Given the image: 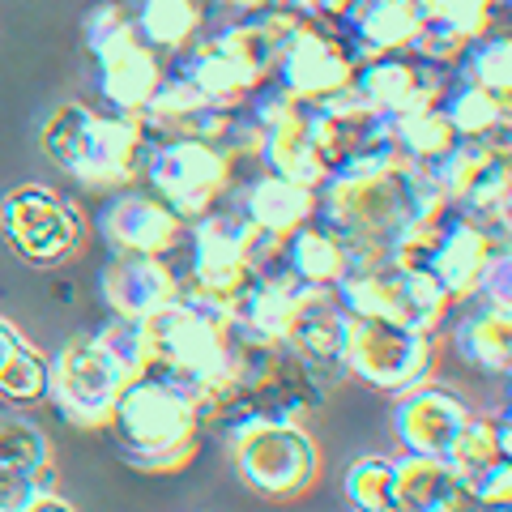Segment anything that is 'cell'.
<instances>
[{
	"label": "cell",
	"instance_id": "cell-1",
	"mask_svg": "<svg viewBox=\"0 0 512 512\" xmlns=\"http://www.w3.org/2000/svg\"><path fill=\"white\" fill-rule=\"evenodd\" d=\"M150 141L154 137L141 116L64 103L47 116L39 146L77 188L116 192L141 180V163H146Z\"/></svg>",
	"mask_w": 512,
	"mask_h": 512
},
{
	"label": "cell",
	"instance_id": "cell-2",
	"mask_svg": "<svg viewBox=\"0 0 512 512\" xmlns=\"http://www.w3.org/2000/svg\"><path fill=\"white\" fill-rule=\"evenodd\" d=\"M227 427L235 474L261 500H299L320 478V448L303 419H291L265 402H239L218 419Z\"/></svg>",
	"mask_w": 512,
	"mask_h": 512
},
{
	"label": "cell",
	"instance_id": "cell-3",
	"mask_svg": "<svg viewBox=\"0 0 512 512\" xmlns=\"http://www.w3.org/2000/svg\"><path fill=\"white\" fill-rule=\"evenodd\" d=\"M107 431L116 436L124 461L146 474H175L197 457L201 414L167 376L141 372L120 389Z\"/></svg>",
	"mask_w": 512,
	"mask_h": 512
},
{
	"label": "cell",
	"instance_id": "cell-4",
	"mask_svg": "<svg viewBox=\"0 0 512 512\" xmlns=\"http://www.w3.org/2000/svg\"><path fill=\"white\" fill-rule=\"evenodd\" d=\"M180 248L188 261V274L180 282L222 299H235L256 274H269V269L282 265V239L256 231L231 205H218V210L192 218Z\"/></svg>",
	"mask_w": 512,
	"mask_h": 512
},
{
	"label": "cell",
	"instance_id": "cell-5",
	"mask_svg": "<svg viewBox=\"0 0 512 512\" xmlns=\"http://www.w3.org/2000/svg\"><path fill=\"white\" fill-rule=\"evenodd\" d=\"M141 180L158 201H167L184 222L227 205L239 180V163L201 137H154L141 163Z\"/></svg>",
	"mask_w": 512,
	"mask_h": 512
},
{
	"label": "cell",
	"instance_id": "cell-6",
	"mask_svg": "<svg viewBox=\"0 0 512 512\" xmlns=\"http://www.w3.org/2000/svg\"><path fill=\"white\" fill-rule=\"evenodd\" d=\"M342 363H346V380H359L367 389L397 397L436 376L440 342L431 333L393 325V320L346 316Z\"/></svg>",
	"mask_w": 512,
	"mask_h": 512
},
{
	"label": "cell",
	"instance_id": "cell-7",
	"mask_svg": "<svg viewBox=\"0 0 512 512\" xmlns=\"http://www.w3.org/2000/svg\"><path fill=\"white\" fill-rule=\"evenodd\" d=\"M333 299H338L346 316L393 320V325L431 333V338H440V329L457 308L427 269H397V265L372 269V274H346L333 286Z\"/></svg>",
	"mask_w": 512,
	"mask_h": 512
},
{
	"label": "cell",
	"instance_id": "cell-8",
	"mask_svg": "<svg viewBox=\"0 0 512 512\" xmlns=\"http://www.w3.org/2000/svg\"><path fill=\"white\" fill-rule=\"evenodd\" d=\"M82 214L43 184H22L0 201V235L35 269H56L82 248Z\"/></svg>",
	"mask_w": 512,
	"mask_h": 512
},
{
	"label": "cell",
	"instance_id": "cell-9",
	"mask_svg": "<svg viewBox=\"0 0 512 512\" xmlns=\"http://www.w3.org/2000/svg\"><path fill=\"white\" fill-rule=\"evenodd\" d=\"M124 384L128 376L99 342L77 338L52 359V384H47V393H52V406L64 423L94 431V427H107L111 406H116Z\"/></svg>",
	"mask_w": 512,
	"mask_h": 512
},
{
	"label": "cell",
	"instance_id": "cell-10",
	"mask_svg": "<svg viewBox=\"0 0 512 512\" xmlns=\"http://www.w3.org/2000/svg\"><path fill=\"white\" fill-rule=\"evenodd\" d=\"M94 231L111 256H171L180 252L188 222L167 201H158L150 188L128 184L103 197L99 214H94Z\"/></svg>",
	"mask_w": 512,
	"mask_h": 512
},
{
	"label": "cell",
	"instance_id": "cell-11",
	"mask_svg": "<svg viewBox=\"0 0 512 512\" xmlns=\"http://www.w3.org/2000/svg\"><path fill=\"white\" fill-rule=\"evenodd\" d=\"M269 77H278L299 103H320L355 82V56H350L346 39L333 35L329 26L303 22L295 35L282 43L278 64Z\"/></svg>",
	"mask_w": 512,
	"mask_h": 512
},
{
	"label": "cell",
	"instance_id": "cell-12",
	"mask_svg": "<svg viewBox=\"0 0 512 512\" xmlns=\"http://www.w3.org/2000/svg\"><path fill=\"white\" fill-rule=\"evenodd\" d=\"M350 86L359 90V99L376 116H406V111L440 107L448 90V73L410 52H384L355 64V82Z\"/></svg>",
	"mask_w": 512,
	"mask_h": 512
},
{
	"label": "cell",
	"instance_id": "cell-13",
	"mask_svg": "<svg viewBox=\"0 0 512 512\" xmlns=\"http://www.w3.org/2000/svg\"><path fill=\"white\" fill-rule=\"evenodd\" d=\"M470 406L461 402L457 389H448L436 376L414 384V389L397 393L393 397V414H389V427H393V440L402 453L410 457H444L453 436L461 431V423L470 419Z\"/></svg>",
	"mask_w": 512,
	"mask_h": 512
},
{
	"label": "cell",
	"instance_id": "cell-14",
	"mask_svg": "<svg viewBox=\"0 0 512 512\" xmlns=\"http://www.w3.org/2000/svg\"><path fill=\"white\" fill-rule=\"evenodd\" d=\"M342 342H346V312L338 308L333 291H316L308 286L295 308L291 333H286V350L308 367V376L320 389H338L346 380V363H342Z\"/></svg>",
	"mask_w": 512,
	"mask_h": 512
},
{
	"label": "cell",
	"instance_id": "cell-15",
	"mask_svg": "<svg viewBox=\"0 0 512 512\" xmlns=\"http://www.w3.org/2000/svg\"><path fill=\"white\" fill-rule=\"evenodd\" d=\"M495 239H500V231L491 222H478L457 210H448L440 218L436 239H431V256H427V274L444 286L453 303H466L478 295V278L487 269Z\"/></svg>",
	"mask_w": 512,
	"mask_h": 512
},
{
	"label": "cell",
	"instance_id": "cell-16",
	"mask_svg": "<svg viewBox=\"0 0 512 512\" xmlns=\"http://www.w3.org/2000/svg\"><path fill=\"white\" fill-rule=\"evenodd\" d=\"M227 205L235 214H244L256 231H269L286 239L291 231H299L303 222H312L320 210V192L308 184H295L286 175L274 171H252V175H239Z\"/></svg>",
	"mask_w": 512,
	"mask_h": 512
},
{
	"label": "cell",
	"instance_id": "cell-17",
	"mask_svg": "<svg viewBox=\"0 0 512 512\" xmlns=\"http://www.w3.org/2000/svg\"><path fill=\"white\" fill-rule=\"evenodd\" d=\"M103 303L111 316H137L150 320L180 295V274L171 269L167 256H111L103 265Z\"/></svg>",
	"mask_w": 512,
	"mask_h": 512
},
{
	"label": "cell",
	"instance_id": "cell-18",
	"mask_svg": "<svg viewBox=\"0 0 512 512\" xmlns=\"http://www.w3.org/2000/svg\"><path fill=\"white\" fill-rule=\"evenodd\" d=\"M303 291H308V286L295 282L282 265L269 269V274H256L244 291L231 299V333L235 338L282 346L286 333H291V320H295Z\"/></svg>",
	"mask_w": 512,
	"mask_h": 512
},
{
	"label": "cell",
	"instance_id": "cell-19",
	"mask_svg": "<svg viewBox=\"0 0 512 512\" xmlns=\"http://www.w3.org/2000/svg\"><path fill=\"white\" fill-rule=\"evenodd\" d=\"M448 342L478 376H504L512 367V312L487 299H466L448 316Z\"/></svg>",
	"mask_w": 512,
	"mask_h": 512
},
{
	"label": "cell",
	"instance_id": "cell-20",
	"mask_svg": "<svg viewBox=\"0 0 512 512\" xmlns=\"http://www.w3.org/2000/svg\"><path fill=\"white\" fill-rule=\"evenodd\" d=\"M94 60V90L111 111H128V116H141L146 103L154 99L158 82H163V64H158L154 47H146L141 39H128L120 47H111Z\"/></svg>",
	"mask_w": 512,
	"mask_h": 512
},
{
	"label": "cell",
	"instance_id": "cell-21",
	"mask_svg": "<svg viewBox=\"0 0 512 512\" xmlns=\"http://www.w3.org/2000/svg\"><path fill=\"white\" fill-rule=\"evenodd\" d=\"M423 26L419 0H355L350 18L342 22L338 35L346 39L355 64L384 56V52H406Z\"/></svg>",
	"mask_w": 512,
	"mask_h": 512
},
{
	"label": "cell",
	"instance_id": "cell-22",
	"mask_svg": "<svg viewBox=\"0 0 512 512\" xmlns=\"http://www.w3.org/2000/svg\"><path fill=\"white\" fill-rule=\"evenodd\" d=\"M171 73L192 82L218 107H244L248 94L265 82V73H256L252 64H244L231 52H222V47L210 39H192L184 52H175Z\"/></svg>",
	"mask_w": 512,
	"mask_h": 512
},
{
	"label": "cell",
	"instance_id": "cell-23",
	"mask_svg": "<svg viewBox=\"0 0 512 512\" xmlns=\"http://www.w3.org/2000/svg\"><path fill=\"white\" fill-rule=\"evenodd\" d=\"M397 512H478L466 478L444 457H397Z\"/></svg>",
	"mask_w": 512,
	"mask_h": 512
},
{
	"label": "cell",
	"instance_id": "cell-24",
	"mask_svg": "<svg viewBox=\"0 0 512 512\" xmlns=\"http://www.w3.org/2000/svg\"><path fill=\"white\" fill-rule=\"evenodd\" d=\"M282 269L303 286L333 291L346 278V239L338 231H329L320 218L303 222L299 231L282 239Z\"/></svg>",
	"mask_w": 512,
	"mask_h": 512
},
{
	"label": "cell",
	"instance_id": "cell-25",
	"mask_svg": "<svg viewBox=\"0 0 512 512\" xmlns=\"http://www.w3.org/2000/svg\"><path fill=\"white\" fill-rule=\"evenodd\" d=\"M137 35L154 52H184L192 39L205 30V9L201 0H137Z\"/></svg>",
	"mask_w": 512,
	"mask_h": 512
},
{
	"label": "cell",
	"instance_id": "cell-26",
	"mask_svg": "<svg viewBox=\"0 0 512 512\" xmlns=\"http://www.w3.org/2000/svg\"><path fill=\"white\" fill-rule=\"evenodd\" d=\"M256 167H265L274 175H286V180L308 184V188H320V184H325V175H329L325 158H320V150L312 146V137H308V128H303V116L295 124L265 133V146H261Z\"/></svg>",
	"mask_w": 512,
	"mask_h": 512
},
{
	"label": "cell",
	"instance_id": "cell-27",
	"mask_svg": "<svg viewBox=\"0 0 512 512\" xmlns=\"http://www.w3.org/2000/svg\"><path fill=\"white\" fill-rule=\"evenodd\" d=\"M457 82L483 86L487 94H495L500 103L512 99V30H487L478 35L457 60Z\"/></svg>",
	"mask_w": 512,
	"mask_h": 512
},
{
	"label": "cell",
	"instance_id": "cell-28",
	"mask_svg": "<svg viewBox=\"0 0 512 512\" xmlns=\"http://www.w3.org/2000/svg\"><path fill=\"white\" fill-rule=\"evenodd\" d=\"M457 141L453 124L440 107L406 111V116H389V146L406 158V163H431Z\"/></svg>",
	"mask_w": 512,
	"mask_h": 512
},
{
	"label": "cell",
	"instance_id": "cell-29",
	"mask_svg": "<svg viewBox=\"0 0 512 512\" xmlns=\"http://www.w3.org/2000/svg\"><path fill=\"white\" fill-rule=\"evenodd\" d=\"M342 495L355 512L397 508V457H380V453L355 457L342 474Z\"/></svg>",
	"mask_w": 512,
	"mask_h": 512
},
{
	"label": "cell",
	"instance_id": "cell-30",
	"mask_svg": "<svg viewBox=\"0 0 512 512\" xmlns=\"http://www.w3.org/2000/svg\"><path fill=\"white\" fill-rule=\"evenodd\" d=\"M440 111L448 116V124H453V133L470 137V141H487L508 116L495 94H487L483 86H470V82H448Z\"/></svg>",
	"mask_w": 512,
	"mask_h": 512
},
{
	"label": "cell",
	"instance_id": "cell-31",
	"mask_svg": "<svg viewBox=\"0 0 512 512\" xmlns=\"http://www.w3.org/2000/svg\"><path fill=\"white\" fill-rule=\"evenodd\" d=\"M423 26L436 30V35H448L453 43L470 47L478 35H487L495 26V13L500 5L495 0H419Z\"/></svg>",
	"mask_w": 512,
	"mask_h": 512
},
{
	"label": "cell",
	"instance_id": "cell-32",
	"mask_svg": "<svg viewBox=\"0 0 512 512\" xmlns=\"http://www.w3.org/2000/svg\"><path fill=\"white\" fill-rule=\"evenodd\" d=\"M508 184H512V158L500 154V150H491L483 158V167L474 171V180L466 184V192L457 197L453 210L470 214L478 222H491V227H495V214H500V205L508 197Z\"/></svg>",
	"mask_w": 512,
	"mask_h": 512
},
{
	"label": "cell",
	"instance_id": "cell-33",
	"mask_svg": "<svg viewBox=\"0 0 512 512\" xmlns=\"http://www.w3.org/2000/svg\"><path fill=\"white\" fill-rule=\"evenodd\" d=\"M111 359H116L120 372L133 380L141 372H150V359H154V346H150V320H137V316H111L99 333H90Z\"/></svg>",
	"mask_w": 512,
	"mask_h": 512
},
{
	"label": "cell",
	"instance_id": "cell-34",
	"mask_svg": "<svg viewBox=\"0 0 512 512\" xmlns=\"http://www.w3.org/2000/svg\"><path fill=\"white\" fill-rule=\"evenodd\" d=\"M47 384H52V359L39 355L35 346H18L0 367V397L13 406H30L47 397Z\"/></svg>",
	"mask_w": 512,
	"mask_h": 512
},
{
	"label": "cell",
	"instance_id": "cell-35",
	"mask_svg": "<svg viewBox=\"0 0 512 512\" xmlns=\"http://www.w3.org/2000/svg\"><path fill=\"white\" fill-rule=\"evenodd\" d=\"M491 154L487 141H470V137H457L453 146H448L444 154H436L427 167V175L436 180V188L448 197V205H457V197L466 192V184L474 180V171L483 167V158Z\"/></svg>",
	"mask_w": 512,
	"mask_h": 512
},
{
	"label": "cell",
	"instance_id": "cell-36",
	"mask_svg": "<svg viewBox=\"0 0 512 512\" xmlns=\"http://www.w3.org/2000/svg\"><path fill=\"white\" fill-rule=\"evenodd\" d=\"M500 457V436H495V414H470L466 423H461V431L453 436V444H448L444 461L453 466L461 478L483 470L487 461Z\"/></svg>",
	"mask_w": 512,
	"mask_h": 512
},
{
	"label": "cell",
	"instance_id": "cell-37",
	"mask_svg": "<svg viewBox=\"0 0 512 512\" xmlns=\"http://www.w3.org/2000/svg\"><path fill=\"white\" fill-rule=\"evenodd\" d=\"M52 461V440L22 414H0V466L39 470Z\"/></svg>",
	"mask_w": 512,
	"mask_h": 512
},
{
	"label": "cell",
	"instance_id": "cell-38",
	"mask_svg": "<svg viewBox=\"0 0 512 512\" xmlns=\"http://www.w3.org/2000/svg\"><path fill=\"white\" fill-rule=\"evenodd\" d=\"M82 35H86L90 56H103V52H111V47H120L128 39H141L137 22L128 18V9L120 5V0H99V5H90L86 18H82Z\"/></svg>",
	"mask_w": 512,
	"mask_h": 512
},
{
	"label": "cell",
	"instance_id": "cell-39",
	"mask_svg": "<svg viewBox=\"0 0 512 512\" xmlns=\"http://www.w3.org/2000/svg\"><path fill=\"white\" fill-rule=\"evenodd\" d=\"M47 491H56V461L39 470L0 466V512H26Z\"/></svg>",
	"mask_w": 512,
	"mask_h": 512
},
{
	"label": "cell",
	"instance_id": "cell-40",
	"mask_svg": "<svg viewBox=\"0 0 512 512\" xmlns=\"http://www.w3.org/2000/svg\"><path fill=\"white\" fill-rule=\"evenodd\" d=\"M244 111L265 128V133H274V128H286L303 116V103L278 82V77H265V82L244 99Z\"/></svg>",
	"mask_w": 512,
	"mask_h": 512
},
{
	"label": "cell",
	"instance_id": "cell-41",
	"mask_svg": "<svg viewBox=\"0 0 512 512\" xmlns=\"http://www.w3.org/2000/svg\"><path fill=\"white\" fill-rule=\"evenodd\" d=\"M466 491L478 512H512V461L495 457L483 470L466 474Z\"/></svg>",
	"mask_w": 512,
	"mask_h": 512
},
{
	"label": "cell",
	"instance_id": "cell-42",
	"mask_svg": "<svg viewBox=\"0 0 512 512\" xmlns=\"http://www.w3.org/2000/svg\"><path fill=\"white\" fill-rule=\"evenodd\" d=\"M474 299H487L495 308H508L512 312V239H495V248L487 256V269L478 278V295Z\"/></svg>",
	"mask_w": 512,
	"mask_h": 512
},
{
	"label": "cell",
	"instance_id": "cell-43",
	"mask_svg": "<svg viewBox=\"0 0 512 512\" xmlns=\"http://www.w3.org/2000/svg\"><path fill=\"white\" fill-rule=\"evenodd\" d=\"M291 9L316 26H329L333 35H338L342 22L350 18V9H355V0H291Z\"/></svg>",
	"mask_w": 512,
	"mask_h": 512
},
{
	"label": "cell",
	"instance_id": "cell-44",
	"mask_svg": "<svg viewBox=\"0 0 512 512\" xmlns=\"http://www.w3.org/2000/svg\"><path fill=\"white\" fill-rule=\"evenodd\" d=\"M18 346H22V333L13 329L5 316H0V367H5V359H9V355H13V350H18Z\"/></svg>",
	"mask_w": 512,
	"mask_h": 512
},
{
	"label": "cell",
	"instance_id": "cell-45",
	"mask_svg": "<svg viewBox=\"0 0 512 512\" xmlns=\"http://www.w3.org/2000/svg\"><path fill=\"white\" fill-rule=\"evenodd\" d=\"M26 512H77L69 500H64V495H56V491H47V495H39L35 504H30Z\"/></svg>",
	"mask_w": 512,
	"mask_h": 512
},
{
	"label": "cell",
	"instance_id": "cell-46",
	"mask_svg": "<svg viewBox=\"0 0 512 512\" xmlns=\"http://www.w3.org/2000/svg\"><path fill=\"white\" fill-rule=\"evenodd\" d=\"M495 231H500L504 239H512V184H508V197L500 205V214H495Z\"/></svg>",
	"mask_w": 512,
	"mask_h": 512
},
{
	"label": "cell",
	"instance_id": "cell-47",
	"mask_svg": "<svg viewBox=\"0 0 512 512\" xmlns=\"http://www.w3.org/2000/svg\"><path fill=\"white\" fill-rule=\"evenodd\" d=\"M500 380H504V406H512V367H508V372H504Z\"/></svg>",
	"mask_w": 512,
	"mask_h": 512
},
{
	"label": "cell",
	"instance_id": "cell-48",
	"mask_svg": "<svg viewBox=\"0 0 512 512\" xmlns=\"http://www.w3.org/2000/svg\"><path fill=\"white\" fill-rule=\"evenodd\" d=\"M495 5H500L504 13H512V0H495Z\"/></svg>",
	"mask_w": 512,
	"mask_h": 512
},
{
	"label": "cell",
	"instance_id": "cell-49",
	"mask_svg": "<svg viewBox=\"0 0 512 512\" xmlns=\"http://www.w3.org/2000/svg\"><path fill=\"white\" fill-rule=\"evenodd\" d=\"M261 5H291V0H261Z\"/></svg>",
	"mask_w": 512,
	"mask_h": 512
},
{
	"label": "cell",
	"instance_id": "cell-50",
	"mask_svg": "<svg viewBox=\"0 0 512 512\" xmlns=\"http://www.w3.org/2000/svg\"><path fill=\"white\" fill-rule=\"evenodd\" d=\"M384 512H397V508H384Z\"/></svg>",
	"mask_w": 512,
	"mask_h": 512
}]
</instances>
